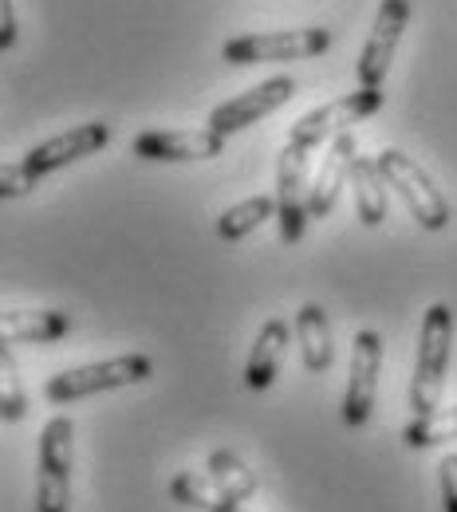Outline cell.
<instances>
[{"label": "cell", "instance_id": "6da1fadb", "mask_svg": "<svg viewBox=\"0 0 457 512\" xmlns=\"http://www.w3.org/2000/svg\"><path fill=\"white\" fill-rule=\"evenodd\" d=\"M450 347H454V312L446 304H430L418 331V355H414V379H410V410L434 414L446 390L450 371Z\"/></svg>", "mask_w": 457, "mask_h": 512}, {"label": "cell", "instance_id": "7a4b0ae2", "mask_svg": "<svg viewBox=\"0 0 457 512\" xmlns=\"http://www.w3.org/2000/svg\"><path fill=\"white\" fill-rule=\"evenodd\" d=\"M379 170H383L387 186L402 197V205L410 209V217H414L426 233H442V229L450 225V201L442 197V190L434 186V178H430L414 158H406L402 150L387 146V150L379 154Z\"/></svg>", "mask_w": 457, "mask_h": 512}, {"label": "cell", "instance_id": "3957f363", "mask_svg": "<svg viewBox=\"0 0 457 512\" xmlns=\"http://www.w3.org/2000/svg\"><path fill=\"white\" fill-rule=\"evenodd\" d=\"M331 48L327 28H296V32H249L233 36L221 48L225 64H288V60H316Z\"/></svg>", "mask_w": 457, "mask_h": 512}, {"label": "cell", "instance_id": "277c9868", "mask_svg": "<svg viewBox=\"0 0 457 512\" xmlns=\"http://www.w3.org/2000/svg\"><path fill=\"white\" fill-rule=\"evenodd\" d=\"M71 469H75V426L60 414L40 434L36 512H71Z\"/></svg>", "mask_w": 457, "mask_h": 512}, {"label": "cell", "instance_id": "5b68a950", "mask_svg": "<svg viewBox=\"0 0 457 512\" xmlns=\"http://www.w3.org/2000/svg\"><path fill=\"white\" fill-rule=\"evenodd\" d=\"M154 363L146 355H115L107 363H87V367H71L60 371L56 379H48L44 394L48 402H79L103 390H123V386H138L150 379Z\"/></svg>", "mask_w": 457, "mask_h": 512}, {"label": "cell", "instance_id": "8992f818", "mask_svg": "<svg viewBox=\"0 0 457 512\" xmlns=\"http://www.w3.org/2000/svg\"><path fill=\"white\" fill-rule=\"evenodd\" d=\"M308 154L296 142H284L276 158V225L284 245H300L312 221V182H308Z\"/></svg>", "mask_w": 457, "mask_h": 512}, {"label": "cell", "instance_id": "52a82bcc", "mask_svg": "<svg viewBox=\"0 0 457 512\" xmlns=\"http://www.w3.org/2000/svg\"><path fill=\"white\" fill-rule=\"evenodd\" d=\"M383 107V87H359L355 95H343V99H331L324 107L308 111L304 119H296L288 130V142L304 146V150H316L327 146L331 138H339L343 130H351L355 123H363L367 115H375Z\"/></svg>", "mask_w": 457, "mask_h": 512}, {"label": "cell", "instance_id": "ba28073f", "mask_svg": "<svg viewBox=\"0 0 457 512\" xmlns=\"http://www.w3.org/2000/svg\"><path fill=\"white\" fill-rule=\"evenodd\" d=\"M379 371H383V335L363 327L351 339V371H347V394H343V422L351 430L371 422L375 394H379Z\"/></svg>", "mask_w": 457, "mask_h": 512}, {"label": "cell", "instance_id": "9c48e42d", "mask_svg": "<svg viewBox=\"0 0 457 512\" xmlns=\"http://www.w3.org/2000/svg\"><path fill=\"white\" fill-rule=\"evenodd\" d=\"M288 99H296V79H292V75H272V79H264L257 87L233 95L229 103H217V107L209 111V127L229 138V134H237V130L257 127L272 111H280Z\"/></svg>", "mask_w": 457, "mask_h": 512}, {"label": "cell", "instance_id": "30bf717a", "mask_svg": "<svg viewBox=\"0 0 457 512\" xmlns=\"http://www.w3.org/2000/svg\"><path fill=\"white\" fill-rule=\"evenodd\" d=\"M406 20H410V0H383L379 4L371 36H367V44L359 52V64H355L359 87H383V79L391 75L398 40L406 32Z\"/></svg>", "mask_w": 457, "mask_h": 512}, {"label": "cell", "instance_id": "8fae6325", "mask_svg": "<svg viewBox=\"0 0 457 512\" xmlns=\"http://www.w3.org/2000/svg\"><path fill=\"white\" fill-rule=\"evenodd\" d=\"M225 134L201 130H142L131 138V154L142 162H209L221 158Z\"/></svg>", "mask_w": 457, "mask_h": 512}, {"label": "cell", "instance_id": "7c38bea8", "mask_svg": "<svg viewBox=\"0 0 457 512\" xmlns=\"http://www.w3.org/2000/svg\"><path fill=\"white\" fill-rule=\"evenodd\" d=\"M115 138V130L107 127V123H83V127H71L64 134H56V138H44L40 146H32L20 162L36 174V178H44V174H52V170H64L71 162H79V158H91V154H99L107 142Z\"/></svg>", "mask_w": 457, "mask_h": 512}, {"label": "cell", "instance_id": "4fadbf2b", "mask_svg": "<svg viewBox=\"0 0 457 512\" xmlns=\"http://www.w3.org/2000/svg\"><path fill=\"white\" fill-rule=\"evenodd\" d=\"M355 154H359V150H355L351 130H343L339 138L327 142V158L320 162L316 182H312V221H324L327 213L335 209L343 182L351 178V162H355Z\"/></svg>", "mask_w": 457, "mask_h": 512}, {"label": "cell", "instance_id": "5bb4252c", "mask_svg": "<svg viewBox=\"0 0 457 512\" xmlns=\"http://www.w3.org/2000/svg\"><path fill=\"white\" fill-rule=\"evenodd\" d=\"M71 331V316L67 312H4L0 316V347L12 343H56Z\"/></svg>", "mask_w": 457, "mask_h": 512}, {"label": "cell", "instance_id": "9a60e30c", "mask_svg": "<svg viewBox=\"0 0 457 512\" xmlns=\"http://www.w3.org/2000/svg\"><path fill=\"white\" fill-rule=\"evenodd\" d=\"M284 351H288V323L268 320L257 331L253 347H249V363H245V383H249V390H268V386L276 383V371H280Z\"/></svg>", "mask_w": 457, "mask_h": 512}, {"label": "cell", "instance_id": "2e32d148", "mask_svg": "<svg viewBox=\"0 0 457 512\" xmlns=\"http://www.w3.org/2000/svg\"><path fill=\"white\" fill-rule=\"evenodd\" d=\"M351 193H355V213L367 229L387 221V178L379 170V158L355 154L351 162Z\"/></svg>", "mask_w": 457, "mask_h": 512}, {"label": "cell", "instance_id": "e0dca14e", "mask_svg": "<svg viewBox=\"0 0 457 512\" xmlns=\"http://www.w3.org/2000/svg\"><path fill=\"white\" fill-rule=\"evenodd\" d=\"M296 343H300V359L312 375H324L335 363V347H331V323L320 304H304L296 312Z\"/></svg>", "mask_w": 457, "mask_h": 512}, {"label": "cell", "instance_id": "ac0fdd59", "mask_svg": "<svg viewBox=\"0 0 457 512\" xmlns=\"http://www.w3.org/2000/svg\"><path fill=\"white\" fill-rule=\"evenodd\" d=\"M205 473L213 477V485L221 489V497H225V501L245 505V501L257 493V473H253L237 453H229V449H217V453L209 457Z\"/></svg>", "mask_w": 457, "mask_h": 512}, {"label": "cell", "instance_id": "d6986e66", "mask_svg": "<svg viewBox=\"0 0 457 512\" xmlns=\"http://www.w3.org/2000/svg\"><path fill=\"white\" fill-rule=\"evenodd\" d=\"M268 217H276V197H245L237 205H229L221 217H217V237L221 241H241L249 233H257Z\"/></svg>", "mask_w": 457, "mask_h": 512}, {"label": "cell", "instance_id": "ffe728a7", "mask_svg": "<svg viewBox=\"0 0 457 512\" xmlns=\"http://www.w3.org/2000/svg\"><path fill=\"white\" fill-rule=\"evenodd\" d=\"M402 442L410 449H430L442 442H457V406L454 410H434V414H418L406 430Z\"/></svg>", "mask_w": 457, "mask_h": 512}, {"label": "cell", "instance_id": "44dd1931", "mask_svg": "<svg viewBox=\"0 0 457 512\" xmlns=\"http://www.w3.org/2000/svg\"><path fill=\"white\" fill-rule=\"evenodd\" d=\"M170 497L178 501V505H186V509H201V512H217L225 505V497H221V489L213 485V477L205 473H178L174 481H170Z\"/></svg>", "mask_w": 457, "mask_h": 512}, {"label": "cell", "instance_id": "7402d4cb", "mask_svg": "<svg viewBox=\"0 0 457 512\" xmlns=\"http://www.w3.org/2000/svg\"><path fill=\"white\" fill-rule=\"evenodd\" d=\"M0 414H4V422H20L28 414V398H24V390H20L16 375H12L8 347H4V375H0Z\"/></svg>", "mask_w": 457, "mask_h": 512}, {"label": "cell", "instance_id": "603a6c76", "mask_svg": "<svg viewBox=\"0 0 457 512\" xmlns=\"http://www.w3.org/2000/svg\"><path fill=\"white\" fill-rule=\"evenodd\" d=\"M36 174L24 166V162H4V170H0V193L4 197H24V193L36 190Z\"/></svg>", "mask_w": 457, "mask_h": 512}, {"label": "cell", "instance_id": "cb8c5ba5", "mask_svg": "<svg viewBox=\"0 0 457 512\" xmlns=\"http://www.w3.org/2000/svg\"><path fill=\"white\" fill-rule=\"evenodd\" d=\"M438 485H442V509L457 512V453H446L438 465Z\"/></svg>", "mask_w": 457, "mask_h": 512}, {"label": "cell", "instance_id": "d4e9b609", "mask_svg": "<svg viewBox=\"0 0 457 512\" xmlns=\"http://www.w3.org/2000/svg\"><path fill=\"white\" fill-rule=\"evenodd\" d=\"M16 40H20V32H16L12 0H0V48H4V52H12V48H16Z\"/></svg>", "mask_w": 457, "mask_h": 512}, {"label": "cell", "instance_id": "484cf974", "mask_svg": "<svg viewBox=\"0 0 457 512\" xmlns=\"http://www.w3.org/2000/svg\"><path fill=\"white\" fill-rule=\"evenodd\" d=\"M217 512H249V509H241L237 501H225V505H221V509H217Z\"/></svg>", "mask_w": 457, "mask_h": 512}]
</instances>
